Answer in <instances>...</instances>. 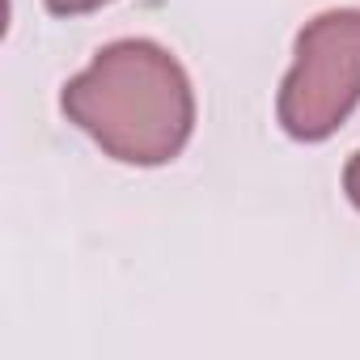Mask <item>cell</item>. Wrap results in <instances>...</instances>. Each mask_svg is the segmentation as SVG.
<instances>
[{
	"label": "cell",
	"mask_w": 360,
	"mask_h": 360,
	"mask_svg": "<svg viewBox=\"0 0 360 360\" xmlns=\"http://www.w3.org/2000/svg\"><path fill=\"white\" fill-rule=\"evenodd\" d=\"M43 5H47L56 18H81V13H94V9L110 5V0H43Z\"/></svg>",
	"instance_id": "3"
},
{
	"label": "cell",
	"mask_w": 360,
	"mask_h": 360,
	"mask_svg": "<svg viewBox=\"0 0 360 360\" xmlns=\"http://www.w3.org/2000/svg\"><path fill=\"white\" fill-rule=\"evenodd\" d=\"M343 191H347V200H352V208L360 212V153L347 161V169H343Z\"/></svg>",
	"instance_id": "4"
},
{
	"label": "cell",
	"mask_w": 360,
	"mask_h": 360,
	"mask_svg": "<svg viewBox=\"0 0 360 360\" xmlns=\"http://www.w3.org/2000/svg\"><path fill=\"white\" fill-rule=\"evenodd\" d=\"M60 106L106 157L140 169L169 165L195 131L191 77L153 39L106 43L64 85Z\"/></svg>",
	"instance_id": "1"
},
{
	"label": "cell",
	"mask_w": 360,
	"mask_h": 360,
	"mask_svg": "<svg viewBox=\"0 0 360 360\" xmlns=\"http://www.w3.org/2000/svg\"><path fill=\"white\" fill-rule=\"evenodd\" d=\"M356 106H360V9H326L297 34L276 119L292 140L318 144L335 136Z\"/></svg>",
	"instance_id": "2"
}]
</instances>
